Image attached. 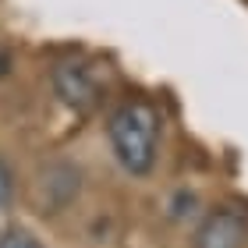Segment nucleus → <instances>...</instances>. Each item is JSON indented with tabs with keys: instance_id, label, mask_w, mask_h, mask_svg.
<instances>
[{
	"instance_id": "nucleus-5",
	"label": "nucleus",
	"mask_w": 248,
	"mask_h": 248,
	"mask_svg": "<svg viewBox=\"0 0 248 248\" xmlns=\"http://www.w3.org/2000/svg\"><path fill=\"white\" fill-rule=\"evenodd\" d=\"M11 195H15V174H11L7 160L0 156V206H7Z\"/></svg>"
},
{
	"instance_id": "nucleus-6",
	"label": "nucleus",
	"mask_w": 248,
	"mask_h": 248,
	"mask_svg": "<svg viewBox=\"0 0 248 248\" xmlns=\"http://www.w3.org/2000/svg\"><path fill=\"white\" fill-rule=\"evenodd\" d=\"M11 67H15V57H11V50L0 43V78H7L11 75Z\"/></svg>"
},
{
	"instance_id": "nucleus-2",
	"label": "nucleus",
	"mask_w": 248,
	"mask_h": 248,
	"mask_svg": "<svg viewBox=\"0 0 248 248\" xmlns=\"http://www.w3.org/2000/svg\"><path fill=\"white\" fill-rule=\"evenodd\" d=\"M245 241H248V220L238 209L209 213L195 234V248H245Z\"/></svg>"
},
{
	"instance_id": "nucleus-4",
	"label": "nucleus",
	"mask_w": 248,
	"mask_h": 248,
	"mask_svg": "<svg viewBox=\"0 0 248 248\" xmlns=\"http://www.w3.org/2000/svg\"><path fill=\"white\" fill-rule=\"evenodd\" d=\"M0 248H43L36 234H29V231H21V227H11L0 234Z\"/></svg>"
},
{
	"instance_id": "nucleus-1",
	"label": "nucleus",
	"mask_w": 248,
	"mask_h": 248,
	"mask_svg": "<svg viewBox=\"0 0 248 248\" xmlns=\"http://www.w3.org/2000/svg\"><path fill=\"white\" fill-rule=\"evenodd\" d=\"M107 139L124 170L149 177L160 153V110L149 99H124L107 121Z\"/></svg>"
},
{
	"instance_id": "nucleus-3",
	"label": "nucleus",
	"mask_w": 248,
	"mask_h": 248,
	"mask_svg": "<svg viewBox=\"0 0 248 248\" xmlns=\"http://www.w3.org/2000/svg\"><path fill=\"white\" fill-rule=\"evenodd\" d=\"M53 89H57V96L71 110H78V114H89V110L99 103V85H96V78L89 75V67H82V64H61L57 71H53Z\"/></svg>"
}]
</instances>
